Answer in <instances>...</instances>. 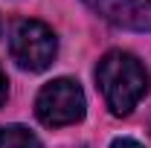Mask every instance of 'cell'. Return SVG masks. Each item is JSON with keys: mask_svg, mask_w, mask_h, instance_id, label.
Segmentation results:
<instances>
[{"mask_svg": "<svg viewBox=\"0 0 151 148\" xmlns=\"http://www.w3.org/2000/svg\"><path fill=\"white\" fill-rule=\"evenodd\" d=\"M0 148H41V142L29 128L6 125V128H0Z\"/></svg>", "mask_w": 151, "mask_h": 148, "instance_id": "cell-5", "label": "cell"}, {"mask_svg": "<svg viewBox=\"0 0 151 148\" xmlns=\"http://www.w3.org/2000/svg\"><path fill=\"white\" fill-rule=\"evenodd\" d=\"M111 148H145L142 142H137V139H131V137H119V139H113Z\"/></svg>", "mask_w": 151, "mask_h": 148, "instance_id": "cell-6", "label": "cell"}, {"mask_svg": "<svg viewBox=\"0 0 151 148\" xmlns=\"http://www.w3.org/2000/svg\"><path fill=\"white\" fill-rule=\"evenodd\" d=\"M148 81L145 64L125 50L105 52L96 67V84L105 96V105L116 116H128L142 102V96L148 93Z\"/></svg>", "mask_w": 151, "mask_h": 148, "instance_id": "cell-1", "label": "cell"}, {"mask_svg": "<svg viewBox=\"0 0 151 148\" xmlns=\"http://www.w3.org/2000/svg\"><path fill=\"white\" fill-rule=\"evenodd\" d=\"M9 50L20 70L44 73L58 55V38L44 20H18L12 29Z\"/></svg>", "mask_w": 151, "mask_h": 148, "instance_id": "cell-3", "label": "cell"}, {"mask_svg": "<svg viewBox=\"0 0 151 148\" xmlns=\"http://www.w3.org/2000/svg\"><path fill=\"white\" fill-rule=\"evenodd\" d=\"M102 20L131 32H151V0H84Z\"/></svg>", "mask_w": 151, "mask_h": 148, "instance_id": "cell-4", "label": "cell"}, {"mask_svg": "<svg viewBox=\"0 0 151 148\" xmlns=\"http://www.w3.org/2000/svg\"><path fill=\"white\" fill-rule=\"evenodd\" d=\"M0 32H3V23H0Z\"/></svg>", "mask_w": 151, "mask_h": 148, "instance_id": "cell-8", "label": "cell"}, {"mask_svg": "<svg viewBox=\"0 0 151 148\" xmlns=\"http://www.w3.org/2000/svg\"><path fill=\"white\" fill-rule=\"evenodd\" d=\"M87 102H84V90L78 87L76 78H52L47 81L35 96V116L47 125V128H67L84 119Z\"/></svg>", "mask_w": 151, "mask_h": 148, "instance_id": "cell-2", "label": "cell"}, {"mask_svg": "<svg viewBox=\"0 0 151 148\" xmlns=\"http://www.w3.org/2000/svg\"><path fill=\"white\" fill-rule=\"evenodd\" d=\"M6 93H9V87H6V75H3V70H0V105L6 102Z\"/></svg>", "mask_w": 151, "mask_h": 148, "instance_id": "cell-7", "label": "cell"}]
</instances>
